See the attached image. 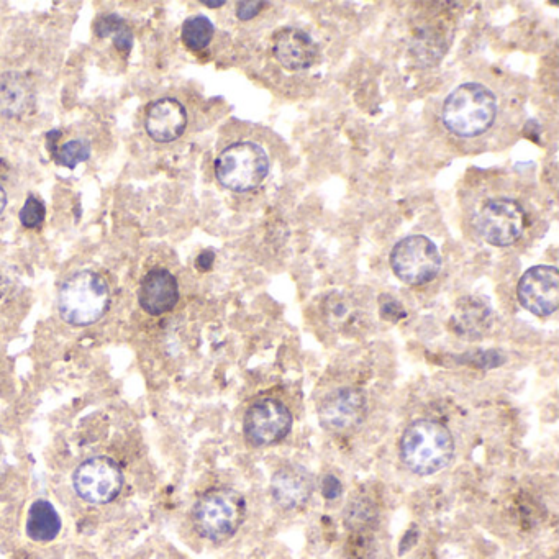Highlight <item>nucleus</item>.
Segmentation results:
<instances>
[{"label":"nucleus","mask_w":559,"mask_h":559,"mask_svg":"<svg viewBox=\"0 0 559 559\" xmlns=\"http://www.w3.org/2000/svg\"><path fill=\"white\" fill-rule=\"evenodd\" d=\"M517 297L523 309L537 317H550L558 310L559 273L555 266H533L520 278Z\"/></svg>","instance_id":"nucleus-10"},{"label":"nucleus","mask_w":559,"mask_h":559,"mask_svg":"<svg viewBox=\"0 0 559 559\" xmlns=\"http://www.w3.org/2000/svg\"><path fill=\"white\" fill-rule=\"evenodd\" d=\"M246 502L240 492L222 487L205 492L192 510V522L200 537L225 541L240 530L245 520Z\"/></svg>","instance_id":"nucleus-4"},{"label":"nucleus","mask_w":559,"mask_h":559,"mask_svg":"<svg viewBox=\"0 0 559 559\" xmlns=\"http://www.w3.org/2000/svg\"><path fill=\"white\" fill-rule=\"evenodd\" d=\"M74 491L89 504L114 502L123 489V471L117 461L107 456L89 458L73 474Z\"/></svg>","instance_id":"nucleus-8"},{"label":"nucleus","mask_w":559,"mask_h":559,"mask_svg":"<svg viewBox=\"0 0 559 559\" xmlns=\"http://www.w3.org/2000/svg\"><path fill=\"white\" fill-rule=\"evenodd\" d=\"M109 305V284L102 274L91 269L71 274L58 292L61 319L73 327H89L99 322Z\"/></svg>","instance_id":"nucleus-3"},{"label":"nucleus","mask_w":559,"mask_h":559,"mask_svg":"<svg viewBox=\"0 0 559 559\" xmlns=\"http://www.w3.org/2000/svg\"><path fill=\"white\" fill-rule=\"evenodd\" d=\"M7 473H9V463H7L4 453L0 451V486L4 484Z\"/></svg>","instance_id":"nucleus-28"},{"label":"nucleus","mask_w":559,"mask_h":559,"mask_svg":"<svg viewBox=\"0 0 559 559\" xmlns=\"http://www.w3.org/2000/svg\"><path fill=\"white\" fill-rule=\"evenodd\" d=\"M187 127V110L178 99L163 97L148 105L145 130L156 143H173Z\"/></svg>","instance_id":"nucleus-14"},{"label":"nucleus","mask_w":559,"mask_h":559,"mask_svg":"<svg viewBox=\"0 0 559 559\" xmlns=\"http://www.w3.org/2000/svg\"><path fill=\"white\" fill-rule=\"evenodd\" d=\"M35 87L22 73L0 74V115L22 119L35 109Z\"/></svg>","instance_id":"nucleus-16"},{"label":"nucleus","mask_w":559,"mask_h":559,"mask_svg":"<svg viewBox=\"0 0 559 559\" xmlns=\"http://www.w3.org/2000/svg\"><path fill=\"white\" fill-rule=\"evenodd\" d=\"M60 138V130H51V132L46 135V145H48V150H51V148H53V143H55L56 148V143H58V140H60ZM51 153H53V151H51Z\"/></svg>","instance_id":"nucleus-29"},{"label":"nucleus","mask_w":559,"mask_h":559,"mask_svg":"<svg viewBox=\"0 0 559 559\" xmlns=\"http://www.w3.org/2000/svg\"><path fill=\"white\" fill-rule=\"evenodd\" d=\"M417 543V530H409L405 533V537L402 538V543H400V555H404L405 551H409L412 546Z\"/></svg>","instance_id":"nucleus-27"},{"label":"nucleus","mask_w":559,"mask_h":559,"mask_svg":"<svg viewBox=\"0 0 559 559\" xmlns=\"http://www.w3.org/2000/svg\"><path fill=\"white\" fill-rule=\"evenodd\" d=\"M138 302L141 309L153 317L168 314L179 302L178 279L168 269H151L141 279Z\"/></svg>","instance_id":"nucleus-15"},{"label":"nucleus","mask_w":559,"mask_h":559,"mask_svg":"<svg viewBox=\"0 0 559 559\" xmlns=\"http://www.w3.org/2000/svg\"><path fill=\"white\" fill-rule=\"evenodd\" d=\"M314 476L300 464H286L271 478V496L286 510L304 507L314 494Z\"/></svg>","instance_id":"nucleus-13"},{"label":"nucleus","mask_w":559,"mask_h":559,"mask_svg":"<svg viewBox=\"0 0 559 559\" xmlns=\"http://www.w3.org/2000/svg\"><path fill=\"white\" fill-rule=\"evenodd\" d=\"M492 325V310L478 297H463L456 304L451 317V327L456 335L466 340H479L484 337Z\"/></svg>","instance_id":"nucleus-17"},{"label":"nucleus","mask_w":559,"mask_h":559,"mask_svg":"<svg viewBox=\"0 0 559 559\" xmlns=\"http://www.w3.org/2000/svg\"><path fill=\"white\" fill-rule=\"evenodd\" d=\"M46 217L45 202L35 194H30L20 210L19 219L23 227L28 230H37L43 225Z\"/></svg>","instance_id":"nucleus-22"},{"label":"nucleus","mask_w":559,"mask_h":559,"mask_svg":"<svg viewBox=\"0 0 559 559\" xmlns=\"http://www.w3.org/2000/svg\"><path fill=\"white\" fill-rule=\"evenodd\" d=\"M92 148L89 140L76 138L63 145L56 146L51 158L61 168L74 169L79 163H86L91 158Z\"/></svg>","instance_id":"nucleus-21"},{"label":"nucleus","mask_w":559,"mask_h":559,"mask_svg":"<svg viewBox=\"0 0 559 559\" xmlns=\"http://www.w3.org/2000/svg\"><path fill=\"white\" fill-rule=\"evenodd\" d=\"M455 456V440L443 423L417 420L400 438V460L419 476H432L445 469Z\"/></svg>","instance_id":"nucleus-1"},{"label":"nucleus","mask_w":559,"mask_h":559,"mask_svg":"<svg viewBox=\"0 0 559 559\" xmlns=\"http://www.w3.org/2000/svg\"><path fill=\"white\" fill-rule=\"evenodd\" d=\"M292 430V415L286 405L276 399H261L246 410L243 432L255 446L276 445Z\"/></svg>","instance_id":"nucleus-9"},{"label":"nucleus","mask_w":559,"mask_h":559,"mask_svg":"<svg viewBox=\"0 0 559 559\" xmlns=\"http://www.w3.org/2000/svg\"><path fill=\"white\" fill-rule=\"evenodd\" d=\"M440 251L430 238L410 235L392 248L391 268L400 281L409 286H423L437 278L441 271Z\"/></svg>","instance_id":"nucleus-6"},{"label":"nucleus","mask_w":559,"mask_h":559,"mask_svg":"<svg viewBox=\"0 0 559 559\" xmlns=\"http://www.w3.org/2000/svg\"><path fill=\"white\" fill-rule=\"evenodd\" d=\"M379 309H381L382 319L391 320V322H399L400 319H404L405 315H407L399 300L391 296L381 297Z\"/></svg>","instance_id":"nucleus-23"},{"label":"nucleus","mask_w":559,"mask_h":559,"mask_svg":"<svg viewBox=\"0 0 559 559\" xmlns=\"http://www.w3.org/2000/svg\"><path fill=\"white\" fill-rule=\"evenodd\" d=\"M525 227V210L517 200L507 197L486 200L476 215L479 237L489 245L499 248L514 245L522 237Z\"/></svg>","instance_id":"nucleus-7"},{"label":"nucleus","mask_w":559,"mask_h":559,"mask_svg":"<svg viewBox=\"0 0 559 559\" xmlns=\"http://www.w3.org/2000/svg\"><path fill=\"white\" fill-rule=\"evenodd\" d=\"M264 2H238L237 17L241 22L255 19L256 15L263 10Z\"/></svg>","instance_id":"nucleus-25"},{"label":"nucleus","mask_w":559,"mask_h":559,"mask_svg":"<svg viewBox=\"0 0 559 559\" xmlns=\"http://www.w3.org/2000/svg\"><path fill=\"white\" fill-rule=\"evenodd\" d=\"M94 32L100 38H112L117 50L122 53H130L133 48V33L127 23L120 19L119 15H102L94 23Z\"/></svg>","instance_id":"nucleus-19"},{"label":"nucleus","mask_w":559,"mask_h":559,"mask_svg":"<svg viewBox=\"0 0 559 559\" xmlns=\"http://www.w3.org/2000/svg\"><path fill=\"white\" fill-rule=\"evenodd\" d=\"M215 261V253L214 251H202L199 256H197L196 260V268L200 269V271H209L212 268V264Z\"/></svg>","instance_id":"nucleus-26"},{"label":"nucleus","mask_w":559,"mask_h":559,"mask_svg":"<svg viewBox=\"0 0 559 559\" xmlns=\"http://www.w3.org/2000/svg\"><path fill=\"white\" fill-rule=\"evenodd\" d=\"M268 173V153L253 141L228 145L215 160V178L232 192L253 191L263 184Z\"/></svg>","instance_id":"nucleus-5"},{"label":"nucleus","mask_w":559,"mask_h":559,"mask_svg":"<svg viewBox=\"0 0 559 559\" xmlns=\"http://www.w3.org/2000/svg\"><path fill=\"white\" fill-rule=\"evenodd\" d=\"M497 117V97L491 89L466 82L446 97L441 120L456 137L474 138L491 130Z\"/></svg>","instance_id":"nucleus-2"},{"label":"nucleus","mask_w":559,"mask_h":559,"mask_svg":"<svg viewBox=\"0 0 559 559\" xmlns=\"http://www.w3.org/2000/svg\"><path fill=\"white\" fill-rule=\"evenodd\" d=\"M274 58L289 71H305L319 60V45L296 27L281 28L273 40Z\"/></svg>","instance_id":"nucleus-12"},{"label":"nucleus","mask_w":559,"mask_h":559,"mask_svg":"<svg viewBox=\"0 0 559 559\" xmlns=\"http://www.w3.org/2000/svg\"><path fill=\"white\" fill-rule=\"evenodd\" d=\"M5 207H7V192L0 186V215L4 214Z\"/></svg>","instance_id":"nucleus-30"},{"label":"nucleus","mask_w":559,"mask_h":559,"mask_svg":"<svg viewBox=\"0 0 559 559\" xmlns=\"http://www.w3.org/2000/svg\"><path fill=\"white\" fill-rule=\"evenodd\" d=\"M61 522L60 514L55 509V505L46 499H38L30 505L27 515V537L35 543H50L60 535Z\"/></svg>","instance_id":"nucleus-18"},{"label":"nucleus","mask_w":559,"mask_h":559,"mask_svg":"<svg viewBox=\"0 0 559 559\" xmlns=\"http://www.w3.org/2000/svg\"><path fill=\"white\" fill-rule=\"evenodd\" d=\"M368 412V402L363 392L355 387H343L323 400L320 422L333 433L355 430L363 423Z\"/></svg>","instance_id":"nucleus-11"},{"label":"nucleus","mask_w":559,"mask_h":559,"mask_svg":"<svg viewBox=\"0 0 559 559\" xmlns=\"http://www.w3.org/2000/svg\"><path fill=\"white\" fill-rule=\"evenodd\" d=\"M214 33V23L210 22L205 15H194L182 23V43L192 51L205 50L214 38Z\"/></svg>","instance_id":"nucleus-20"},{"label":"nucleus","mask_w":559,"mask_h":559,"mask_svg":"<svg viewBox=\"0 0 559 559\" xmlns=\"http://www.w3.org/2000/svg\"><path fill=\"white\" fill-rule=\"evenodd\" d=\"M343 492V486H341L340 479L333 474H328L322 481V494L325 499L335 500L341 496Z\"/></svg>","instance_id":"nucleus-24"},{"label":"nucleus","mask_w":559,"mask_h":559,"mask_svg":"<svg viewBox=\"0 0 559 559\" xmlns=\"http://www.w3.org/2000/svg\"><path fill=\"white\" fill-rule=\"evenodd\" d=\"M202 4H204L205 7H209V9H220V7L225 5V2H223V0H220V2H209V0H204Z\"/></svg>","instance_id":"nucleus-31"}]
</instances>
